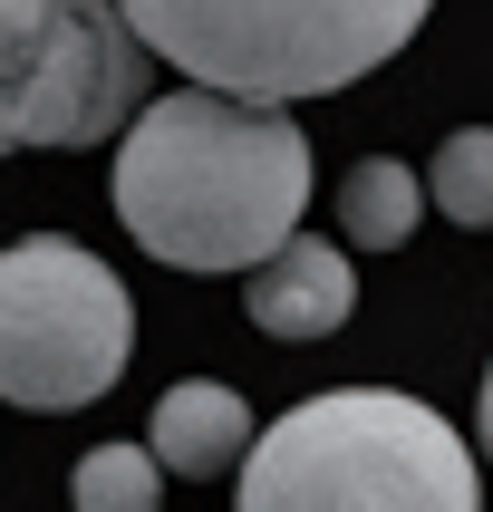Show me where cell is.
Segmentation results:
<instances>
[{
  "label": "cell",
  "mask_w": 493,
  "mask_h": 512,
  "mask_svg": "<svg viewBox=\"0 0 493 512\" xmlns=\"http://www.w3.org/2000/svg\"><path fill=\"white\" fill-rule=\"evenodd\" d=\"M116 10L145 29L165 68L290 107L387 68L435 0H116Z\"/></svg>",
  "instance_id": "3"
},
{
  "label": "cell",
  "mask_w": 493,
  "mask_h": 512,
  "mask_svg": "<svg viewBox=\"0 0 493 512\" xmlns=\"http://www.w3.org/2000/svg\"><path fill=\"white\" fill-rule=\"evenodd\" d=\"M116 213L174 271H252L310 213V136L281 97L165 87L116 145Z\"/></svg>",
  "instance_id": "1"
},
{
  "label": "cell",
  "mask_w": 493,
  "mask_h": 512,
  "mask_svg": "<svg viewBox=\"0 0 493 512\" xmlns=\"http://www.w3.org/2000/svg\"><path fill=\"white\" fill-rule=\"evenodd\" d=\"M145 445L165 455V474H232V464L252 455V406H242V387H213V377H184V387H165L155 397V426H145Z\"/></svg>",
  "instance_id": "7"
},
{
  "label": "cell",
  "mask_w": 493,
  "mask_h": 512,
  "mask_svg": "<svg viewBox=\"0 0 493 512\" xmlns=\"http://www.w3.org/2000/svg\"><path fill=\"white\" fill-rule=\"evenodd\" d=\"M242 310H252L261 339L310 348V339H329V329H348V310H358V271H348L339 242H319V232H290L271 261H252V281H242Z\"/></svg>",
  "instance_id": "6"
},
{
  "label": "cell",
  "mask_w": 493,
  "mask_h": 512,
  "mask_svg": "<svg viewBox=\"0 0 493 512\" xmlns=\"http://www.w3.org/2000/svg\"><path fill=\"white\" fill-rule=\"evenodd\" d=\"M232 512H484L474 445L397 387H329L252 435Z\"/></svg>",
  "instance_id": "2"
},
{
  "label": "cell",
  "mask_w": 493,
  "mask_h": 512,
  "mask_svg": "<svg viewBox=\"0 0 493 512\" xmlns=\"http://www.w3.org/2000/svg\"><path fill=\"white\" fill-rule=\"evenodd\" d=\"M68 503L78 512H165V455L155 445H97L68 474Z\"/></svg>",
  "instance_id": "9"
},
{
  "label": "cell",
  "mask_w": 493,
  "mask_h": 512,
  "mask_svg": "<svg viewBox=\"0 0 493 512\" xmlns=\"http://www.w3.org/2000/svg\"><path fill=\"white\" fill-rule=\"evenodd\" d=\"M145 58V29L107 0H0V155L126 136Z\"/></svg>",
  "instance_id": "5"
},
{
  "label": "cell",
  "mask_w": 493,
  "mask_h": 512,
  "mask_svg": "<svg viewBox=\"0 0 493 512\" xmlns=\"http://www.w3.org/2000/svg\"><path fill=\"white\" fill-rule=\"evenodd\" d=\"M426 203L435 194H426L416 165H397V155H358V165L339 174V242H348V252H397Z\"/></svg>",
  "instance_id": "8"
},
{
  "label": "cell",
  "mask_w": 493,
  "mask_h": 512,
  "mask_svg": "<svg viewBox=\"0 0 493 512\" xmlns=\"http://www.w3.org/2000/svg\"><path fill=\"white\" fill-rule=\"evenodd\" d=\"M474 426H484V455H493V368H484V416H474Z\"/></svg>",
  "instance_id": "11"
},
{
  "label": "cell",
  "mask_w": 493,
  "mask_h": 512,
  "mask_svg": "<svg viewBox=\"0 0 493 512\" xmlns=\"http://www.w3.org/2000/svg\"><path fill=\"white\" fill-rule=\"evenodd\" d=\"M426 194H435V213H445V223L493 232V126H455V136L435 145Z\"/></svg>",
  "instance_id": "10"
},
{
  "label": "cell",
  "mask_w": 493,
  "mask_h": 512,
  "mask_svg": "<svg viewBox=\"0 0 493 512\" xmlns=\"http://www.w3.org/2000/svg\"><path fill=\"white\" fill-rule=\"evenodd\" d=\"M136 358V300L68 232H29L0 252V397L29 416L97 406Z\"/></svg>",
  "instance_id": "4"
}]
</instances>
